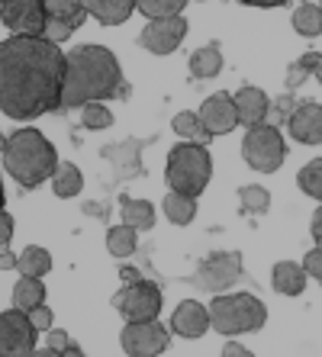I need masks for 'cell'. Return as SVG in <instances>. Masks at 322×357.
Returning <instances> with one entry per match:
<instances>
[{
  "instance_id": "cell-1",
  "label": "cell",
  "mask_w": 322,
  "mask_h": 357,
  "mask_svg": "<svg viewBox=\"0 0 322 357\" xmlns=\"http://www.w3.org/2000/svg\"><path fill=\"white\" fill-rule=\"evenodd\" d=\"M68 55L45 36H13L0 45V103L10 119L61 109Z\"/></svg>"
},
{
  "instance_id": "cell-2",
  "label": "cell",
  "mask_w": 322,
  "mask_h": 357,
  "mask_svg": "<svg viewBox=\"0 0 322 357\" xmlns=\"http://www.w3.org/2000/svg\"><path fill=\"white\" fill-rule=\"evenodd\" d=\"M123 93V71L107 45H78L68 55L61 109L84 107L94 100H110Z\"/></svg>"
},
{
  "instance_id": "cell-3",
  "label": "cell",
  "mask_w": 322,
  "mask_h": 357,
  "mask_svg": "<svg viewBox=\"0 0 322 357\" xmlns=\"http://www.w3.org/2000/svg\"><path fill=\"white\" fill-rule=\"evenodd\" d=\"M3 167L23 187H39L58 167L55 145L39 129H17L3 139Z\"/></svg>"
},
{
  "instance_id": "cell-4",
  "label": "cell",
  "mask_w": 322,
  "mask_h": 357,
  "mask_svg": "<svg viewBox=\"0 0 322 357\" xmlns=\"http://www.w3.org/2000/svg\"><path fill=\"white\" fill-rule=\"evenodd\" d=\"M210 174H213V161H210L207 145L200 142H187V145H174L168 155V167H165V181L171 190L190 193L200 197L207 190Z\"/></svg>"
},
{
  "instance_id": "cell-5",
  "label": "cell",
  "mask_w": 322,
  "mask_h": 357,
  "mask_svg": "<svg viewBox=\"0 0 322 357\" xmlns=\"http://www.w3.org/2000/svg\"><path fill=\"white\" fill-rule=\"evenodd\" d=\"M210 319L219 335H242V332H258L268 322L265 303L251 293H216L210 303Z\"/></svg>"
},
{
  "instance_id": "cell-6",
  "label": "cell",
  "mask_w": 322,
  "mask_h": 357,
  "mask_svg": "<svg viewBox=\"0 0 322 357\" xmlns=\"http://www.w3.org/2000/svg\"><path fill=\"white\" fill-rule=\"evenodd\" d=\"M242 158H245L248 167H255L261 174H271L284 165L287 158V149H284V135L277 126H251L242 139Z\"/></svg>"
},
{
  "instance_id": "cell-7",
  "label": "cell",
  "mask_w": 322,
  "mask_h": 357,
  "mask_svg": "<svg viewBox=\"0 0 322 357\" xmlns=\"http://www.w3.org/2000/svg\"><path fill=\"white\" fill-rule=\"evenodd\" d=\"M242 277V255L239 251H213L203 264L197 267V274L190 277L193 287L210 293H223Z\"/></svg>"
},
{
  "instance_id": "cell-8",
  "label": "cell",
  "mask_w": 322,
  "mask_h": 357,
  "mask_svg": "<svg viewBox=\"0 0 322 357\" xmlns=\"http://www.w3.org/2000/svg\"><path fill=\"white\" fill-rule=\"evenodd\" d=\"M113 306L119 309V316H123L126 322H145V319L158 316V309H161V290H158L152 280H136L116 293Z\"/></svg>"
},
{
  "instance_id": "cell-9",
  "label": "cell",
  "mask_w": 322,
  "mask_h": 357,
  "mask_svg": "<svg viewBox=\"0 0 322 357\" xmlns=\"http://www.w3.org/2000/svg\"><path fill=\"white\" fill-rule=\"evenodd\" d=\"M36 328L29 312L23 309H7L0 316V351L7 357H26V354H36Z\"/></svg>"
},
{
  "instance_id": "cell-10",
  "label": "cell",
  "mask_w": 322,
  "mask_h": 357,
  "mask_svg": "<svg viewBox=\"0 0 322 357\" xmlns=\"http://www.w3.org/2000/svg\"><path fill=\"white\" fill-rule=\"evenodd\" d=\"M168 338L171 335L155 322V319H145V322H129L119 335V344H123L126 354L133 357H155L168 348Z\"/></svg>"
},
{
  "instance_id": "cell-11",
  "label": "cell",
  "mask_w": 322,
  "mask_h": 357,
  "mask_svg": "<svg viewBox=\"0 0 322 357\" xmlns=\"http://www.w3.org/2000/svg\"><path fill=\"white\" fill-rule=\"evenodd\" d=\"M45 7L42 0H3V26L17 36H42L45 33Z\"/></svg>"
},
{
  "instance_id": "cell-12",
  "label": "cell",
  "mask_w": 322,
  "mask_h": 357,
  "mask_svg": "<svg viewBox=\"0 0 322 357\" xmlns=\"http://www.w3.org/2000/svg\"><path fill=\"white\" fill-rule=\"evenodd\" d=\"M187 36V20L184 17H165V20H149V26L142 29L139 42L152 55H171Z\"/></svg>"
},
{
  "instance_id": "cell-13",
  "label": "cell",
  "mask_w": 322,
  "mask_h": 357,
  "mask_svg": "<svg viewBox=\"0 0 322 357\" xmlns=\"http://www.w3.org/2000/svg\"><path fill=\"white\" fill-rule=\"evenodd\" d=\"M200 119L213 135H229L239 126V109H235V97H229L226 91L207 97V103L200 107Z\"/></svg>"
},
{
  "instance_id": "cell-14",
  "label": "cell",
  "mask_w": 322,
  "mask_h": 357,
  "mask_svg": "<svg viewBox=\"0 0 322 357\" xmlns=\"http://www.w3.org/2000/svg\"><path fill=\"white\" fill-rule=\"evenodd\" d=\"M213 319H210V306H200L197 299H184L177 303L171 316V332L181 335V338H200V335L207 332Z\"/></svg>"
},
{
  "instance_id": "cell-15",
  "label": "cell",
  "mask_w": 322,
  "mask_h": 357,
  "mask_svg": "<svg viewBox=\"0 0 322 357\" xmlns=\"http://www.w3.org/2000/svg\"><path fill=\"white\" fill-rule=\"evenodd\" d=\"M290 135L303 145H322V103H300L290 113Z\"/></svg>"
},
{
  "instance_id": "cell-16",
  "label": "cell",
  "mask_w": 322,
  "mask_h": 357,
  "mask_svg": "<svg viewBox=\"0 0 322 357\" xmlns=\"http://www.w3.org/2000/svg\"><path fill=\"white\" fill-rule=\"evenodd\" d=\"M235 109H239V123L245 129H251V126H261L268 119L271 100H268V93L261 87H242L235 93Z\"/></svg>"
},
{
  "instance_id": "cell-17",
  "label": "cell",
  "mask_w": 322,
  "mask_h": 357,
  "mask_svg": "<svg viewBox=\"0 0 322 357\" xmlns=\"http://www.w3.org/2000/svg\"><path fill=\"white\" fill-rule=\"evenodd\" d=\"M84 7L100 26H119L133 17L139 0H84Z\"/></svg>"
},
{
  "instance_id": "cell-18",
  "label": "cell",
  "mask_w": 322,
  "mask_h": 357,
  "mask_svg": "<svg viewBox=\"0 0 322 357\" xmlns=\"http://www.w3.org/2000/svg\"><path fill=\"white\" fill-rule=\"evenodd\" d=\"M306 267L303 264H293V261H281L274 264V274H271V287L284 296H300L306 287Z\"/></svg>"
},
{
  "instance_id": "cell-19",
  "label": "cell",
  "mask_w": 322,
  "mask_h": 357,
  "mask_svg": "<svg viewBox=\"0 0 322 357\" xmlns=\"http://www.w3.org/2000/svg\"><path fill=\"white\" fill-rule=\"evenodd\" d=\"M190 71H193V77H200V81H210V77L219 75V71H223L219 42H210V45L193 52V55H190Z\"/></svg>"
},
{
  "instance_id": "cell-20",
  "label": "cell",
  "mask_w": 322,
  "mask_h": 357,
  "mask_svg": "<svg viewBox=\"0 0 322 357\" xmlns=\"http://www.w3.org/2000/svg\"><path fill=\"white\" fill-rule=\"evenodd\" d=\"M42 303H45V283H42V277L23 274L20 283L13 287V306L23 309V312H29V309L42 306Z\"/></svg>"
},
{
  "instance_id": "cell-21",
  "label": "cell",
  "mask_w": 322,
  "mask_h": 357,
  "mask_svg": "<svg viewBox=\"0 0 322 357\" xmlns=\"http://www.w3.org/2000/svg\"><path fill=\"white\" fill-rule=\"evenodd\" d=\"M81 187H84V174H81V167L78 165L65 161V165L55 167V174H52V190H55V197L71 199V197L81 193Z\"/></svg>"
},
{
  "instance_id": "cell-22",
  "label": "cell",
  "mask_w": 322,
  "mask_h": 357,
  "mask_svg": "<svg viewBox=\"0 0 322 357\" xmlns=\"http://www.w3.org/2000/svg\"><path fill=\"white\" fill-rule=\"evenodd\" d=\"M165 216L171 219L174 225H190L193 216H197V197L181 190H168L165 197Z\"/></svg>"
},
{
  "instance_id": "cell-23",
  "label": "cell",
  "mask_w": 322,
  "mask_h": 357,
  "mask_svg": "<svg viewBox=\"0 0 322 357\" xmlns=\"http://www.w3.org/2000/svg\"><path fill=\"white\" fill-rule=\"evenodd\" d=\"M119 219L142 232V229H152V225H155V206H152L149 199L123 197V203H119Z\"/></svg>"
},
{
  "instance_id": "cell-24",
  "label": "cell",
  "mask_w": 322,
  "mask_h": 357,
  "mask_svg": "<svg viewBox=\"0 0 322 357\" xmlns=\"http://www.w3.org/2000/svg\"><path fill=\"white\" fill-rule=\"evenodd\" d=\"M171 129L177 135H184V139L200 142V145H207V142L213 139V132H210L207 126H203L200 113H190V109H184V113H177V116L171 119Z\"/></svg>"
},
{
  "instance_id": "cell-25",
  "label": "cell",
  "mask_w": 322,
  "mask_h": 357,
  "mask_svg": "<svg viewBox=\"0 0 322 357\" xmlns=\"http://www.w3.org/2000/svg\"><path fill=\"white\" fill-rule=\"evenodd\" d=\"M20 274H29V277H45L52 271V255L39 245H29V248L20 251Z\"/></svg>"
},
{
  "instance_id": "cell-26",
  "label": "cell",
  "mask_w": 322,
  "mask_h": 357,
  "mask_svg": "<svg viewBox=\"0 0 322 357\" xmlns=\"http://www.w3.org/2000/svg\"><path fill=\"white\" fill-rule=\"evenodd\" d=\"M136 232H139V229H133V225H126V222L113 225V229L107 232L110 255H113V258H129V255L136 251Z\"/></svg>"
},
{
  "instance_id": "cell-27",
  "label": "cell",
  "mask_w": 322,
  "mask_h": 357,
  "mask_svg": "<svg viewBox=\"0 0 322 357\" xmlns=\"http://www.w3.org/2000/svg\"><path fill=\"white\" fill-rule=\"evenodd\" d=\"M293 29L306 39H316L322 33V7L316 3H303V7L293 10Z\"/></svg>"
},
{
  "instance_id": "cell-28",
  "label": "cell",
  "mask_w": 322,
  "mask_h": 357,
  "mask_svg": "<svg viewBox=\"0 0 322 357\" xmlns=\"http://www.w3.org/2000/svg\"><path fill=\"white\" fill-rule=\"evenodd\" d=\"M239 203H242V213H245V216H265L268 206H271V193H268L265 187L251 183V187H242L239 190Z\"/></svg>"
},
{
  "instance_id": "cell-29",
  "label": "cell",
  "mask_w": 322,
  "mask_h": 357,
  "mask_svg": "<svg viewBox=\"0 0 322 357\" xmlns=\"http://www.w3.org/2000/svg\"><path fill=\"white\" fill-rule=\"evenodd\" d=\"M297 187L306 193V197H313V199H319V203H322V158L309 161V165L300 171V174H297Z\"/></svg>"
},
{
  "instance_id": "cell-30",
  "label": "cell",
  "mask_w": 322,
  "mask_h": 357,
  "mask_svg": "<svg viewBox=\"0 0 322 357\" xmlns=\"http://www.w3.org/2000/svg\"><path fill=\"white\" fill-rule=\"evenodd\" d=\"M42 7H45L49 20H84L87 17L84 0H42Z\"/></svg>"
},
{
  "instance_id": "cell-31",
  "label": "cell",
  "mask_w": 322,
  "mask_h": 357,
  "mask_svg": "<svg viewBox=\"0 0 322 357\" xmlns=\"http://www.w3.org/2000/svg\"><path fill=\"white\" fill-rule=\"evenodd\" d=\"M187 0H139V10L149 20H165V17H181V10Z\"/></svg>"
},
{
  "instance_id": "cell-32",
  "label": "cell",
  "mask_w": 322,
  "mask_h": 357,
  "mask_svg": "<svg viewBox=\"0 0 322 357\" xmlns=\"http://www.w3.org/2000/svg\"><path fill=\"white\" fill-rule=\"evenodd\" d=\"M84 129H91V132H97V129H110L113 126V113H110L100 100H94V103H84Z\"/></svg>"
},
{
  "instance_id": "cell-33",
  "label": "cell",
  "mask_w": 322,
  "mask_h": 357,
  "mask_svg": "<svg viewBox=\"0 0 322 357\" xmlns=\"http://www.w3.org/2000/svg\"><path fill=\"white\" fill-rule=\"evenodd\" d=\"M45 354H81V348L71 341L68 332L55 328V332H45Z\"/></svg>"
},
{
  "instance_id": "cell-34",
  "label": "cell",
  "mask_w": 322,
  "mask_h": 357,
  "mask_svg": "<svg viewBox=\"0 0 322 357\" xmlns=\"http://www.w3.org/2000/svg\"><path fill=\"white\" fill-rule=\"evenodd\" d=\"M84 20H45V39L49 42H65L71 39V33H75L78 26H81Z\"/></svg>"
},
{
  "instance_id": "cell-35",
  "label": "cell",
  "mask_w": 322,
  "mask_h": 357,
  "mask_svg": "<svg viewBox=\"0 0 322 357\" xmlns=\"http://www.w3.org/2000/svg\"><path fill=\"white\" fill-rule=\"evenodd\" d=\"M316 59H319V55H303V59H300L297 65H290V77H287L290 87H297V84L303 81V77L309 75V71H316Z\"/></svg>"
},
{
  "instance_id": "cell-36",
  "label": "cell",
  "mask_w": 322,
  "mask_h": 357,
  "mask_svg": "<svg viewBox=\"0 0 322 357\" xmlns=\"http://www.w3.org/2000/svg\"><path fill=\"white\" fill-rule=\"evenodd\" d=\"M303 267H306V274L316 277V280H319V287H322V245H316L313 251H306V255H303Z\"/></svg>"
},
{
  "instance_id": "cell-37",
  "label": "cell",
  "mask_w": 322,
  "mask_h": 357,
  "mask_svg": "<svg viewBox=\"0 0 322 357\" xmlns=\"http://www.w3.org/2000/svg\"><path fill=\"white\" fill-rule=\"evenodd\" d=\"M29 319H33V325L39 328V332H49L52 328V309L42 303V306H36V309H29Z\"/></svg>"
},
{
  "instance_id": "cell-38",
  "label": "cell",
  "mask_w": 322,
  "mask_h": 357,
  "mask_svg": "<svg viewBox=\"0 0 322 357\" xmlns=\"http://www.w3.org/2000/svg\"><path fill=\"white\" fill-rule=\"evenodd\" d=\"M10 238H13V216L0 213V241H3V248H10Z\"/></svg>"
},
{
  "instance_id": "cell-39",
  "label": "cell",
  "mask_w": 322,
  "mask_h": 357,
  "mask_svg": "<svg viewBox=\"0 0 322 357\" xmlns=\"http://www.w3.org/2000/svg\"><path fill=\"white\" fill-rule=\"evenodd\" d=\"M309 235H313V238H316V245H322V206L316 209L313 222H309Z\"/></svg>"
},
{
  "instance_id": "cell-40",
  "label": "cell",
  "mask_w": 322,
  "mask_h": 357,
  "mask_svg": "<svg viewBox=\"0 0 322 357\" xmlns=\"http://www.w3.org/2000/svg\"><path fill=\"white\" fill-rule=\"evenodd\" d=\"M223 354H229V357H248L251 351L242 348V344H235V341H226V344H223Z\"/></svg>"
},
{
  "instance_id": "cell-41",
  "label": "cell",
  "mask_w": 322,
  "mask_h": 357,
  "mask_svg": "<svg viewBox=\"0 0 322 357\" xmlns=\"http://www.w3.org/2000/svg\"><path fill=\"white\" fill-rule=\"evenodd\" d=\"M239 3H245V7H284L290 0H239Z\"/></svg>"
},
{
  "instance_id": "cell-42",
  "label": "cell",
  "mask_w": 322,
  "mask_h": 357,
  "mask_svg": "<svg viewBox=\"0 0 322 357\" xmlns=\"http://www.w3.org/2000/svg\"><path fill=\"white\" fill-rule=\"evenodd\" d=\"M17 264H20V255H13L10 248H3V261H0V267H3V271H10V267H17Z\"/></svg>"
},
{
  "instance_id": "cell-43",
  "label": "cell",
  "mask_w": 322,
  "mask_h": 357,
  "mask_svg": "<svg viewBox=\"0 0 322 357\" xmlns=\"http://www.w3.org/2000/svg\"><path fill=\"white\" fill-rule=\"evenodd\" d=\"M313 75H316V81L322 84V52H319V59H316V71H313Z\"/></svg>"
},
{
  "instance_id": "cell-44",
  "label": "cell",
  "mask_w": 322,
  "mask_h": 357,
  "mask_svg": "<svg viewBox=\"0 0 322 357\" xmlns=\"http://www.w3.org/2000/svg\"><path fill=\"white\" fill-rule=\"evenodd\" d=\"M319 7H322V3H319Z\"/></svg>"
}]
</instances>
